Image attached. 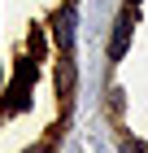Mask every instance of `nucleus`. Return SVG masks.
Returning <instances> with one entry per match:
<instances>
[{
    "label": "nucleus",
    "instance_id": "obj_3",
    "mask_svg": "<svg viewBox=\"0 0 148 153\" xmlns=\"http://www.w3.org/2000/svg\"><path fill=\"white\" fill-rule=\"evenodd\" d=\"M57 83H61V92L70 96V88H74V66H70V61H66V66L57 70Z\"/></svg>",
    "mask_w": 148,
    "mask_h": 153
},
{
    "label": "nucleus",
    "instance_id": "obj_1",
    "mask_svg": "<svg viewBox=\"0 0 148 153\" xmlns=\"http://www.w3.org/2000/svg\"><path fill=\"white\" fill-rule=\"evenodd\" d=\"M52 35H57V44L70 53V44H74V9H70V4L57 13V22H52Z\"/></svg>",
    "mask_w": 148,
    "mask_h": 153
},
{
    "label": "nucleus",
    "instance_id": "obj_2",
    "mask_svg": "<svg viewBox=\"0 0 148 153\" xmlns=\"http://www.w3.org/2000/svg\"><path fill=\"white\" fill-rule=\"evenodd\" d=\"M126 44H131V13H122V18H118V26H113V44H109V57H122L126 53Z\"/></svg>",
    "mask_w": 148,
    "mask_h": 153
},
{
    "label": "nucleus",
    "instance_id": "obj_4",
    "mask_svg": "<svg viewBox=\"0 0 148 153\" xmlns=\"http://www.w3.org/2000/svg\"><path fill=\"white\" fill-rule=\"evenodd\" d=\"M122 153H148V149H144L139 140H126V144H122Z\"/></svg>",
    "mask_w": 148,
    "mask_h": 153
},
{
    "label": "nucleus",
    "instance_id": "obj_5",
    "mask_svg": "<svg viewBox=\"0 0 148 153\" xmlns=\"http://www.w3.org/2000/svg\"><path fill=\"white\" fill-rule=\"evenodd\" d=\"M126 4H135V0H126Z\"/></svg>",
    "mask_w": 148,
    "mask_h": 153
}]
</instances>
